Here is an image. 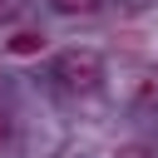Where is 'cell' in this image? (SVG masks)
<instances>
[{
	"instance_id": "4",
	"label": "cell",
	"mask_w": 158,
	"mask_h": 158,
	"mask_svg": "<svg viewBox=\"0 0 158 158\" xmlns=\"http://www.w3.org/2000/svg\"><path fill=\"white\" fill-rule=\"evenodd\" d=\"M20 15V0H0V20H15Z\"/></svg>"
},
{
	"instance_id": "5",
	"label": "cell",
	"mask_w": 158,
	"mask_h": 158,
	"mask_svg": "<svg viewBox=\"0 0 158 158\" xmlns=\"http://www.w3.org/2000/svg\"><path fill=\"white\" fill-rule=\"evenodd\" d=\"M5 143H10V118L0 114V148H5Z\"/></svg>"
},
{
	"instance_id": "2",
	"label": "cell",
	"mask_w": 158,
	"mask_h": 158,
	"mask_svg": "<svg viewBox=\"0 0 158 158\" xmlns=\"http://www.w3.org/2000/svg\"><path fill=\"white\" fill-rule=\"evenodd\" d=\"M40 49H44V35L40 30H20L10 40V54H40Z\"/></svg>"
},
{
	"instance_id": "1",
	"label": "cell",
	"mask_w": 158,
	"mask_h": 158,
	"mask_svg": "<svg viewBox=\"0 0 158 158\" xmlns=\"http://www.w3.org/2000/svg\"><path fill=\"white\" fill-rule=\"evenodd\" d=\"M54 79H64L69 89H99L104 79V59L94 49H64L54 59Z\"/></svg>"
},
{
	"instance_id": "3",
	"label": "cell",
	"mask_w": 158,
	"mask_h": 158,
	"mask_svg": "<svg viewBox=\"0 0 158 158\" xmlns=\"http://www.w3.org/2000/svg\"><path fill=\"white\" fill-rule=\"evenodd\" d=\"M59 15H94L99 10V0H49Z\"/></svg>"
}]
</instances>
